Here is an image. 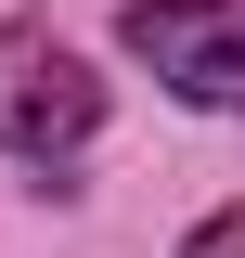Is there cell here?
<instances>
[{"label":"cell","instance_id":"6da1fadb","mask_svg":"<svg viewBox=\"0 0 245 258\" xmlns=\"http://www.w3.org/2000/svg\"><path fill=\"white\" fill-rule=\"evenodd\" d=\"M91 129H103V78L52 26H0V155L65 181V168L91 155Z\"/></svg>","mask_w":245,"mask_h":258},{"label":"cell","instance_id":"7a4b0ae2","mask_svg":"<svg viewBox=\"0 0 245 258\" xmlns=\"http://www.w3.org/2000/svg\"><path fill=\"white\" fill-rule=\"evenodd\" d=\"M116 39L207 116H245V0H129Z\"/></svg>","mask_w":245,"mask_h":258},{"label":"cell","instance_id":"3957f363","mask_svg":"<svg viewBox=\"0 0 245 258\" xmlns=\"http://www.w3.org/2000/svg\"><path fill=\"white\" fill-rule=\"evenodd\" d=\"M181 258H245V207H207V220L181 232Z\"/></svg>","mask_w":245,"mask_h":258}]
</instances>
